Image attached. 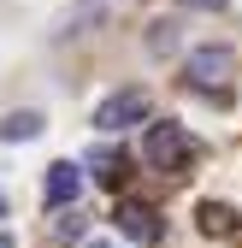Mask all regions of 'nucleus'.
Returning a JSON list of instances; mask_svg holds the SVG:
<instances>
[{
  "instance_id": "obj_1",
  "label": "nucleus",
  "mask_w": 242,
  "mask_h": 248,
  "mask_svg": "<svg viewBox=\"0 0 242 248\" xmlns=\"http://www.w3.org/2000/svg\"><path fill=\"white\" fill-rule=\"evenodd\" d=\"M142 154H148L160 171H183V166L195 160V142H189L183 124H154V130H148V142H142Z\"/></svg>"
},
{
  "instance_id": "obj_2",
  "label": "nucleus",
  "mask_w": 242,
  "mask_h": 248,
  "mask_svg": "<svg viewBox=\"0 0 242 248\" xmlns=\"http://www.w3.org/2000/svg\"><path fill=\"white\" fill-rule=\"evenodd\" d=\"M148 107H154L148 89H124V95H112V101L95 112V124H101V130H124V124H142V118H148Z\"/></svg>"
},
{
  "instance_id": "obj_3",
  "label": "nucleus",
  "mask_w": 242,
  "mask_h": 248,
  "mask_svg": "<svg viewBox=\"0 0 242 248\" xmlns=\"http://www.w3.org/2000/svg\"><path fill=\"white\" fill-rule=\"evenodd\" d=\"M118 231L124 236H136V242H160V213L148 207V201H118Z\"/></svg>"
},
{
  "instance_id": "obj_4",
  "label": "nucleus",
  "mask_w": 242,
  "mask_h": 248,
  "mask_svg": "<svg viewBox=\"0 0 242 248\" xmlns=\"http://www.w3.org/2000/svg\"><path fill=\"white\" fill-rule=\"evenodd\" d=\"M230 77V47H195L189 53V83L195 89H213Z\"/></svg>"
},
{
  "instance_id": "obj_5",
  "label": "nucleus",
  "mask_w": 242,
  "mask_h": 248,
  "mask_svg": "<svg viewBox=\"0 0 242 248\" xmlns=\"http://www.w3.org/2000/svg\"><path fill=\"white\" fill-rule=\"evenodd\" d=\"M77 189H83V166H71V160L47 166V207H65V201H77Z\"/></svg>"
},
{
  "instance_id": "obj_6",
  "label": "nucleus",
  "mask_w": 242,
  "mask_h": 248,
  "mask_svg": "<svg viewBox=\"0 0 242 248\" xmlns=\"http://www.w3.org/2000/svg\"><path fill=\"white\" fill-rule=\"evenodd\" d=\"M89 171H95V183L118 189V177H124V154H112V148H95V154H89Z\"/></svg>"
},
{
  "instance_id": "obj_7",
  "label": "nucleus",
  "mask_w": 242,
  "mask_h": 248,
  "mask_svg": "<svg viewBox=\"0 0 242 248\" xmlns=\"http://www.w3.org/2000/svg\"><path fill=\"white\" fill-rule=\"evenodd\" d=\"M42 130V112H12V118H0V136L6 142H30Z\"/></svg>"
},
{
  "instance_id": "obj_8",
  "label": "nucleus",
  "mask_w": 242,
  "mask_h": 248,
  "mask_svg": "<svg viewBox=\"0 0 242 248\" xmlns=\"http://www.w3.org/2000/svg\"><path fill=\"white\" fill-rule=\"evenodd\" d=\"M195 219H201V231H207V236H225V231L236 225V219H230V207H213V201H201Z\"/></svg>"
},
{
  "instance_id": "obj_9",
  "label": "nucleus",
  "mask_w": 242,
  "mask_h": 248,
  "mask_svg": "<svg viewBox=\"0 0 242 248\" xmlns=\"http://www.w3.org/2000/svg\"><path fill=\"white\" fill-rule=\"evenodd\" d=\"M177 42V24H154V36H148V47H171Z\"/></svg>"
},
{
  "instance_id": "obj_10",
  "label": "nucleus",
  "mask_w": 242,
  "mask_h": 248,
  "mask_svg": "<svg viewBox=\"0 0 242 248\" xmlns=\"http://www.w3.org/2000/svg\"><path fill=\"white\" fill-rule=\"evenodd\" d=\"M195 6H219V0H195Z\"/></svg>"
},
{
  "instance_id": "obj_11",
  "label": "nucleus",
  "mask_w": 242,
  "mask_h": 248,
  "mask_svg": "<svg viewBox=\"0 0 242 248\" xmlns=\"http://www.w3.org/2000/svg\"><path fill=\"white\" fill-rule=\"evenodd\" d=\"M0 248H12V236H0Z\"/></svg>"
},
{
  "instance_id": "obj_12",
  "label": "nucleus",
  "mask_w": 242,
  "mask_h": 248,
  "mask_svg": "<svg viewBox=\"0 0 242 248\" xmlns=\"http://www.w3.org/2000/svg\"><path fill=\"white\" fill-rule=\"evenodd\" d=\"M89 248H112V242H89Z\"/></svg>"
}]
</instances>
